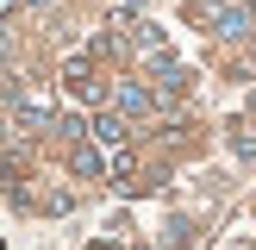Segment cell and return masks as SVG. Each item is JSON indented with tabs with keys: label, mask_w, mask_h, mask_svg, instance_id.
I'll return each instance as SVG.
<instances>
[{
	"label": "cell",
	"mask_w": 256,
	"mask_h": 250,
	"mask_svg": "<svg viewBox=\"0 0 256 250\" xmlns=\"http://www.w3.org/2000/svg\"><path fill=\"white\" fill-rule=\"evenodd\" d=\"M212 32H219L225 44H244V38L256 32V12H250V6H219V19H212Z\"/></svg>",
	"instance_id": "cell-1"
},
{
	"label": "cell",
	"mask_w": 256,
	"mask_h": 250,
	"mask_svg": "<svg viewBox=\"0 0 256 250\" xmlns=\"http://www.w3.org/2000/svg\"><path fill=\"white\" fill-rule=\"evenodd\" d=\"M175 94H188V69L162 50V56H156V100H175Z\"/></svg>",
	"instance_id": "cell-2"
},
{
	"label": "cell",
	"mask_w": 256,
	"mask_h": 250,
	"mask_svg": "<svg viewBox=\"0 0 256 250\" xmlns=\"http://www.w3.org/2000/svg\"><path fill=\"white\" fill-rule=\"evenodd\" d=\"M112 106H119L125 119H132V112H150V106H156V94H150V88H138V82H119V94H112Z\"/></svg>",
	"instance_id": "cell-3"
},
{
	"label": "cell",
	"mask_w": 256,
	"mask_h": 250,
	"mask_svg": "<svg viewBox=\"0 0 256 250\" xmlns=\"http://www.w3.org/2000/svg\"><path fill=\"white\" fill-rule=\"evenodd\" d=\"M88 132H94V138H100V144H125V138H132V125H125V112H119V106H112V112H100V119H94V125H88Z\"/></svg>",
	"instance_id": "cell-4"
},
{
	"label": "cell",
	"mask_w": 256,
	"mask_h": 250,
	"mask_svg": "<svg viewBox=\"0 0 256 250\" xmlns=\"http://www.w3.org/2000/svg\"><path fill=\"white\" fill-rule=\"evenodd\" d=\"M69 169L82 175V182H94V175H100V150H94V144H75V150H69Z\"/></svg>",
	"instance_id": "cell-5"
},
{
	"label": "cell",
	"mask_w": 256,
	"mask_h": 250,
	"mask_svg": "<svg viewBox=\"0 0 256 250\" xmlns=\"http://www.w3.org/2000/svg\"><path fill=\"white\" fill-rule=\"evenodd\" d=\"M232 150H238V162H256V132L250 125H232Z\"/></svg>",
	"instance_id": "cell-6"
},
{
	"label": "cell",
	"mask_w": 256,
	"mask_h": 250,
	"mask_svg": "<svg viewBox=\"0 0 256 250\" xmlns=\"http://www.w3.org/2000/svg\"><path fill=\"white\" fill-rule=\"evenodd\" d=\"M138 50H150V56H162V25H138Z\"/></svg>",
	"instance_id": "cell-7"
},
{
	"label": "cell",
	"mask_w": 256,
	"mask_h": 250,
	"mask_svg": "<svg viewBox=\"0 0 256 250\" xmlns=\"http://www.w3.org/2000/svg\"><path fill=\"white\" fill-rule=\"evenodd\" d=\"M188 238H194V225H188V219H175V225H169V250H182Z\"/></svg>",
	"instance_id": "cell-8"
},
{
	"label": "cell",
	"mask_w": 256,
	"mask_h": 250,
	"mask_svg": "<svg viewBox=\"0 0 256 250\" xmlns=\"http://www.w3.org/2000/svg\"><path fill=\"white\" fill-rule=\"evenodd\" d=\"M12 6H19V0H0V19H6V12H12Z\"/></svg>",
	"instance_id": "cell-9"
},
{
	"label": "cell",
	"mask_w": 256,
	"mask_h": 250,
	"mask_svg": "<svg viewBox=\"0 0 256 250\" xmlns=\"http://www.w3.org/2000/svg\"><path fill=\"white\" fill-rule=\"evenodd\" d=\"M25 6H50V0H25Z\"/></svg>",
	"instance_id": "cell-10"
},
{
	"label": "cell",
	"mask_w": 256,
	"mask_h": 250,
	"mask_svg": "<svg viewBox=\"0 0 256 250\" xmlns=\"http://www.w3.org/2000/svg\"><path fill=\"white\" fill-rule=\"evenodd\" d=\"M250 119H256V94H250Z\"/></svg>",
	"instance_id": "cell-11"
},
{
	"label": "cell",
	"mask_w": 256,
	"mask_h": 250,
	"mask_svg": "<svg viewBox=\"0 0 256 250\" xmlns=\"http://www.w3.org/2000/svg\"><path fill=\"white\" fill-rule=\"evenodd\" d=\"M250 12H256V6H250Z\"/></svg>",
	"instance_id": "cell-12"
}]
</instances>
